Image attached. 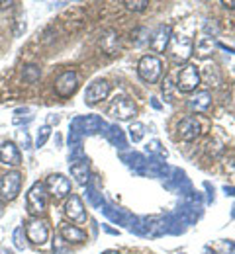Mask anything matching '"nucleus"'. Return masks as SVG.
<instances>
[{"label": "nucleus", "mask_w": 235, "mask_h": 254, "mask_svg": "<svg viewBox=\"0 0 235 254\" xmlns=\"http://www.w3.org/2000/svg\"><path fill=\"white\" fill-rule=\"evenodd\" d=\"M65 215L75 223L86 221V209H84V203H82V199H80L77 193H71V195L67 197V201H65Z\"/></svg>", "instance_id": "obj_10"}, {"label": "nucleus", "mask_w": 235, "mask_h": 254, "mask_svg": "<svg viewBox=\"0 0 235 254\" xmlns=\"http://www.w3.org/2000/svg\"><path fill=\"white\" fill-rule=\"evenodd\" d=\"M0 254H12V253H10V251H6L4 247H0Z\"/></svg>", "instance_id": "obj_28"}, {"label": "nucleus", "mask_w": 235, "mask_h": 254, "mask_svg": "<svg viewBox=\"0 0 235 254\" xmlns=\"http://www.w3.org/2000/svg\"><path fill=\"white\" fill-rule=\"evenodd\" d=\"M2 215H4V201L0 199V217H2Z\"/></svg>", "instance_id": "obj_27"}, {"label": "nucleus", "mask_w": 235, "mask_h": 254, "mask_svg": "<svg viewBox=\"0 0 235 254\" xmlns=\"http://www.w3.org/2000/svg\"><path fill=\"white\" fill-rule=\"evenodd\" d=\"M110 94V84H108V80H94L88 88H86V92H84V102L88 104V106H94V104H98L102 100H106Z\"/></svg>", "instance_id": "obj_11"}, {"label": "nucleus", "mask_w": 235, "mask_h": 254, "mask_svg": "<svg viewBox=\"0 0 235 254\" xmlns=\"http://www.w3.org/2000/svg\"><path fill=\"white\" fill-rule=\"evenodd\" d=\"M49 135H51V127L45 126L39 129V133H37V139H35V143H37V147H41V145H45V141L49 139Z\"/></svg>", "instance_id": "obj_23"}, {"label": "nucleus", "mask_w": 235, "mask_h": 254, "mask_svg": "<svg viewBox=\"0 0 235 254\" xmlns=\"http://www.w3.org/2000/svg\"><path fill=\"white\" fill-rule=\"evenodd\" d=\"M143 137H145V126L139 124V122H134L132 127H130V139H132L134 143H139Z\"/></svg>", "instance_id": "obj_19"}, {"label": "nucleus", "mask_w": 235, "mask_h": 254, "mask_svg": "<svg viewBox=\"0 0 235 254\" xmlns=\"http://www.w3.org/2000/svg\"><path fill=\"white\" fill-rule=\"evenodd\" d=\"M98 43H100V49L106 53V55H110V57H114L118 51H120V35L116 30H104L100 33V39H98Z\"/></svg>", "instance_id": "obj_15"}, {"label": "nucleus", "mask_w": 235, "mask_h": 254, "mask_svg": "<svg viewBox=\"0 0 235 254\" xmlns=\"http://www.w3.org/2000/svg\"><path fill=\"white\" fill-rule=\"evenodd\" d=\"M0 162L4 166H20L22 164V155H20V149L16 147V143H12V141L0 143Z\"/></svg>", "instance_id": "obj_13"}, {"label": "nucleus", "mask_w": 235, "mask_h": 254, "mask_svg": "<svg viewBox=\"0 0 235 254\" xmlns=\"http://www.w3.org/2000/svg\"><path fill=\"white\" fill-rule=\"evenodd\" d=\"M226 191H232L230 195H235V188H228V186H226Z\"/></svg>", "instance_id": "obj_29"}, {"label": "nucleus", "mask_w": 235, "mask_h": 254, "mask_svg": "<svg viewBox=\"0 0 235 254\" xmlns=\"http://www.w3.org/2000/svg\"><path fill=\"white\" fill-rule=\"evenodd\" d=\"M26 201H28V211L32 215H39L45 211L47 207V190L43 182H34L32 188L26 193Z\"/></svg>", "instance_id": "obj_3"}, {"label": "nucleus", "mask_w": 235, "mask_h": 254, "mask_svg": "<svg viewBox=\"0 0 235 254\" xmlns=\"http://www.w3.org/2000/svg\"><path fill=\"white\" fill-rule=\"evenodd\" d=\"M192 49H194V43L186 35H174L170 39V55L174 61H180V63L188 61L192 55Z\"/></svg>", "instance_id": "obj_6"}, {"label": "nucleus", "mask_w": 235, "mask_h": 254, "mask_svg": "<svg viewBox=\"0 0 235 254\" xmlns=\"http://www.w3.org/2000/svg\"><path fill=\"white\" fill-rule=\"evenodd\" d=\"M71 176L77 180V184L86 186L90 180V172H88V164L84 160H75L71 164Z\"/></svg>", "instance_id": "obj_16"}, {"label": "nucleus", "mask_w": 235, "mask_h": 254, "mask_svg": "<svg viewBox=\"0 0 235 254\" xmlns=\"http://www.w3.org/2000/svg\"><path fill=\"white\" fill-rule=\"evenodd\" d=\"M202 82V76L196 68V64L186 63L184 66H180L178 76H176V88L180 92H194Z\"/></svg>", "instance_id": "obj_2"}, {"label": "nucleus", "mask_w": 235, "mask_h": 254, "mask_svg": "<svg viewBox=\"0 0 235 254\" xmlns=\"http://www.w3.org/2000/svg\"><path fill=\"white\" fill-rule=\"evenodd\" d=\"M37 78H39V68H37L35 64H28V66H24V80H26V82L34 84Z\"/></svg>", "instance_id": "obj_20"}, {"label": "nucleus", "mask_w": 235, "mask_h": 254, "mask_svg": "<svg viewBox=\"0 0 235 254\" xmlns=\"http://www.w3.org/2000/svg\"><path fill=\"white\" fill-rule=\"evenodd\" d=\"M61 239L65 243H82L86 239V233L75 225H61Z\"/></svg>", "instance_id": "obj_17"}, {"label": "nucleus", "mask_w": 235, "mask_h": 254, "mask_svg": "<svg viewBox=\"0 0 235 254\" xmlns=\"http://www.w3.org/2000/svg\"><path fill=\"white\" fill-rule=\"evenodd\" d=\"M78 86V74L75 70H65L57 76L55 80V92L61 96V98H69V96L75 94Z\"/></svg>", "instance_id": "obj_8"}, {"label": "nucleus", "mask_w": 235, "mask_h": 254, "mask_svg": "<svg viewBox=\"0 0 235 254\" xmlns=\"http://www.w3.org/2000/svg\"><path fill=\"white\" fill-rule=\"evenodd\" d=\"M110 114L120 120V122H130L137 116V108H135L134 100L128 96H116L110 104Z\"/></svg>", "instance_id": "obj_5"}, {"label": "nucleus", "mask_w": 235, "mask_h": 254, "mask_svg": "<svg viewBox=\"0 0 235 254\" xmlns=\"http://www.w3.org/2000/svg\"><path fill=\"white\" fill-rule=\"evenodd\" d=\"M210 104H212V94L206 92V90L204 92H196V96H192L190 102H188L190 110H194V112H206L210 108Z\"/></svg>", "instance_id": "obj_18"}, {"label": "nucleus", "mask_w": 235, "mask_h": 254, "mask_svg": "<svg viewBox=\"0 0 235 254\" xmlns=\"http://www.w3.org/2000/svg\"><path fill=\"white\" fill-rule=\"evenodd\" d=\"M137 33H141V35H147L149 32H147L145 28H139V30H135V32H134V35H137ZM132 39H134V37H132ZM143 41H145L143 37H135V45H141Z\"/></svg>", "instance_id": "obj_25"}, {"label": "nucleus", "mask_w": 235, "mask_h": 254, "mask_svg": "<svg viewBox=\"0 0 235 254\" xmlns=\"http://www.w3.org/2000/svg\"><path fill=\"white\" fill-rule=\"evenodd\" d=\"M43 184L47 193H51L55 199H63L71 193V180L65 174H51Z\"/></svg>", "instance_id": "obj_7"}, {"label": "nucleus", "mask_w": 235, "mask_h": 254, "mask_svg": "<svg viewBox=\"0 0 235 254\" xmlns=\"http://www.w3.org/2000/svg\"><path fill=\"white\" fill-rule=\"evenodd\" d=\"M26 239L32 245H43L49 239L47 223L41 221V219H32V221L26 225Z\"/></svg>", "instance_id": "obj_9"}, {"label": "nucleus", "mask_w": 235, "mask_h": 254, "mask_svg": "<svg viewBox=\"0 0 235 254\" xmlns=\"http://www.w3.org/2000/svg\"><path fill=\"white\" fill-rule=\"evenodd\" d=\"M200 131L202 127L198 124V120L196 118H182L180 122H178V126H176V133H178V137L182 139V141H194V139H198L200 137Z\"/></svg>", "instance_id": "obj_12"}, {"label": "nucleus", "mask_w": 235, "mask_h": 254, "mask_svg": "<svg viewBox=\"0 0 235 254\" xmlns=\"http://www.w3.org/2000/svg\"><path fill=\"white\" fill-rule=\"evenodd\" d=\"M137 72H139L141 80H145L149 84H155L163 74V61L155 55H145L137 63Z\"/></svg>", "instance_id": "obj_1"}, {"label": "nucleus", "mask_w": 235, "mask_h": 254, "mask_svg": "<svg viewBox=\"0 0 235 254\" xmlns=\"http://www.w3.org/2000/svg\"><path fill=\"white\" fill-rule=\"evenodd\" d=\"M124 6H126L128 10H132V12H143V10L149 6V2H147V0H126Z\"/></svg>", "instance_id": "obj_21"}, {"label": "nucleus", "mask_w": 235, "mask_h": 254, "mask_svg": "<svg viewBox=\"0 0 235 254\" xmlns=\"http://www.w3.org/2000/svg\"><path fill=\"white\" fill-rule=\"evenodd\" d=\"M20 190H22V174L20 172L12 170V172H6L0 178V199L2 201L16 199Z\"/></svg>", "instance_id": "obj_4"}, {"label": "nucleus", "mask_w": 235, "mask_h": 254, "mask_svg": "<svg viewBox=\"0 0 235 254\" xmlns=\"http://www.w3.org/2000/svg\"><path fill=\"white\" fill-rule=\"evenodd\" d=\"M170 39H172V28L167 26V24H163V26L157 28V32L151 35L149 45H151V49H153L155 53H161V51L167 49V45L170 43Z\"/></svg>", "instance_id": "obj_14"}, {"label": "nucleus", "mask_w": 235, "mask_h": 254, "mask_svg": "<svg viewBox=\"0 0 235 254\" xmlns=\"http://www.w3.org/2000/svg\"><path fill=\"white\" fill-rule=\"evenodd\" d=\"M102 254H120L118 251H106V253H102Z\"/></svg>", "instance_id": "obj_30"}, {"label": "nucleus", "mask_w": 235, "mask_h": 254, "mask_svg": "<svg viewBox=\"0 0 235 254\" xmlns=\"http://www.w3.org/2000/svg\"><path fill=\"white\" fill-rule=\"evenodd\" d=\"M159 147H161V143H159V141H151V143L147 145V153H159L161 157H167V153H165V151H161Z\"/></svg>", "instance_id": "obj_24"}, {"label": "nucleus", "mask_w": 235, "mask_h": 254, "mask_svg": "<svg viewBox=\"0 0 235 254\" xmlns=\"http://www.w3.org/2000/svg\"><path fill=\"white\" fill-rule=\"evenodd\" d=\"M222 6H226V8H235V0H230V2H228V0H224V2H222Z\"/></svg>", "instance_id": "obj_26"}, {"label": "nucleus", "mask_w": 235, "mask_h": 254, "mask_svg": "<svg viewBox=\"0 0 235 254\" xmlns=\"http://www.w3.org/2000/svg\"><path fill=\"white\" fill-rule=\"evenodd\" d=\"M14 245L16 249L24 251L26 249V241H24V227H16L14 229Z\"/></svg>", "instance_id": "obj_22"}]
</instances>
